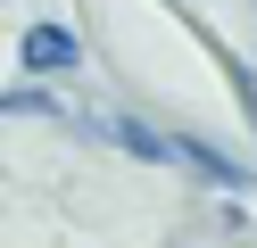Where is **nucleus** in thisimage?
Returning a JSON list of instances; mask_svg holds the SVG:
<instances>
[{
	"mask_svg": "<svg viewBox=\"0 0 257 248\" xmlns=\"http://www.w3.org/2000/svg\"><path fill=\"white\" fill-rule=\"evenodd\" d=\"M25 66H34V75H67V66H75V33L34 25V33H25Z\"/></svg>",
	"mask_w": 257,
	"mask_h": 248,
	"instance_id": "1",
	"label": "nucleus"
}]
</instances>
